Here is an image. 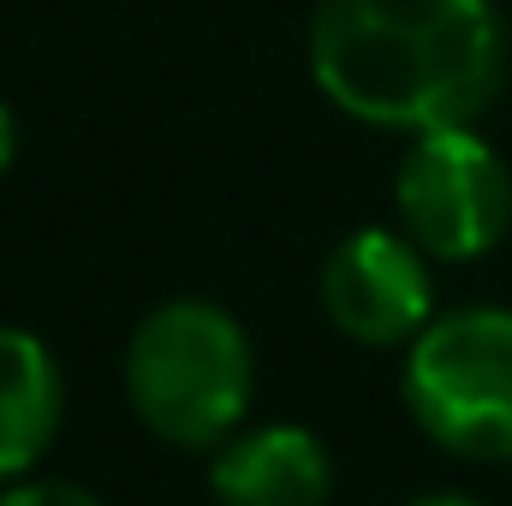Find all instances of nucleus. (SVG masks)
<instances>
[{
	"instance_id": "nucleus-5",
	"label": "nucleus",
	"mask_w": 512,
	"mask_h": 506,
	"mask_svg": "<svg viewBox=\"0 0 512 506\" xmlns=\"http://www.w3.org/2000/svg\"><path fill=\"white\" fill-rule=\"evenodd\" d=\"M322 310L358 346H411L435 322L429 262L405 233L358 227L322 262Z\"/></svg>"
},
{
	"instance_id": "nucleus-10",
	"label": "nucleus",
	"mask_w": 512,
	"mask_h": 506,
	"mask_svg": "<svg viewBox=\"0 0 512 506\" xmlns=\"http://www.w3.org/2000/svg\"><path fill=\"white\" fill-rule=\"evenodd\" d=\"M411 506H483V501H471V495H423V501H411Z\"/></svg>"
},
{
	"instance_id": "nucleus-7",
	"label": "nucleus",
	"mask_w": 512,
	"mask_h": 506,
	"mask_svg": "<svg viewBox=\"0 0 512 506\" xmlns=\"http://www.w3.org/2000/svg\"><path fill=\"white\" fill-rule=\"evenodd\" d=\"M66 381L30 328H0V483H18L54 447Z\"/></svg>"
},
{
	"instance_id": "nucleus-3",
	"label": "nucleus",
	"mask_w": 512,
	"mask_h": 506,
	"mask_svg": "<svg viewBox=\"0 0 512 506\" xmlns=\"http://www.w3.org/2000/svg\"><path fill=\"white\" fill-rule=\"evenodd\" d=\"M405 411L411 423L477 465L512 459V310L465 304L435 316L405 346Z\"/></svg>"
},
{
	"instance_id": "nucleus-1",
	"label": "nucleus",
	"mask_w": 512,
	"mask_h": 506,
	"mask_svg": "<svg viewBox=\"0 0 512 506\" xmlns=\"http://www.w3.org/2000/svg\"><path fill=\"white\" fill-rule=\"evenodd\" d=\"M310 72L364 126H477L507 78V30L495 0H316Z\"/></svg>"
},
{
	"instance_id": "nucleus-9",
	"label": "nucleus",
	"mask_w": 512,
	"mask_h": 506,
	"mask_svg": "<svg viewBox=\"0 0 512 506\" xmlns=\"http://www.w3.org/2000/svg\"><path fill=\"white\" fill-rule=\"evenodd\" d=\"M12 155H18V126H12V114H6V102H0V179H6Z\"/></svg>"
},
{
	"instance_id": "nucleus-2",
	"label": "nucleus",
	"mask_w": 512,
	"mask_h": 506,
	"mask_svg": "<svg viewBox=\"0 0 512 506\" xmlns=\"http://www.w3.org/2000/svg\"><path fill=\"white\" fill-rule=\"evenodd\" d=\"M256 358L245 328L209 298L155 304L126 346V399L173 447L215 453L245 429Z\"/></svg>"
},
{
	"instance_id": "nucleus-6",
	"label": "nucleus",
	"mask_w": 512,
	"mask_h": 506,
	"mask_svg": "<svg viewBox=\"0 0 512 506\" xmlns=\"http://www.w3.org/2000/svg\"><path fill=\"white\" fill-rule=\"evenodd\" d=\"M209 489L221 506H322L334 489V459L310 429L262 423L215 447Z\"/></svg>"
},
{
	"instance_id": "nucleus-4",
	"label": "nucleus",
	"mask_w": 512,
	"mask_h": 506,
	"mask_svg": "<svg viewBox=\"0 0 512 506\" xmlns=\"http://www.w3.org/2000/svg\"><path fill=\"white\" fill-rule=\"evenodd\" d=\"M399 233L423 256L471 262L512 227V173L471 126L423 131L393 173Z\"/></svg>"
},
{
	"instance_id": "nucleus-8",
	"label": "nucleus",
	"mask_w": 512,
	"mask_h": 506,
	"mask_svg": "<svg viewBox=\"0 0 512 506\" xmlns=\"http://www.w3.org/2000/svg\"><path fill=\"white\" fill-rule=\"evenodd\" d=\"M0 506H102L78 483H6Z\"/></svg>"
}]
</instances>
